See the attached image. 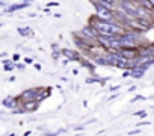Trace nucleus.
I'll list each match as a JSON object with an SVG mask.
<instances>
[{
	"instance_id": "f257e3e1",
	"label": "nucleus",
	"mask_w": 154,
	"mask_h": 136,
	"mask_svg": "<svg viewBox=\"0 0 154 136\" xmlns=\"http://www.w3.org/2000/svg\"><path fill=\"white\" fill-rule=\"evenodd\" d=\"M89 24L97 30L98 36L112 38V36H115V35H121L122 32H125L124 27H122L119 23H116L115 20H112V21H104V20L97 18L95 15L89 18Z\"/></svg>"
},
{
	"instance_id": "f03ea898",
	"label": "nucleus",
	"mask_w": 154,
	"mask_h": 136,
	"mask_svg": "<svg viewBox=\"0 0 154 136\" xmlns=\"http://www.w3.org/2000/svg\"><path fill=\"white\" fill-rule=\"evenodd\" d=\"M92 3H94V6H95V17H97V18L104 20V21H112V20H115V18H113V9L106 8V6H103V5L94 2V0H92Z\"/></svg>"
},
{
	"instance_id": "7ed1b4c3",
	"label": "nucleus",
	"mask_w": 154,
	"mask_h": 136,
	"mask_svg": "<svg viewBox=\"0 0 154 136\" xmlns=\"http://www.w3.org/2000/svg\"><path fill=\"white\" fill-rule=\"evenodd\" d=\"M75 35L80 36V38H85V39H91V41H95L97 36H98L97 30H95L91 24H86L85 27H82V30H79Z\"/></svg>"
},
{
	"instance_id": "20e7f679",
	"label": "nucleus",
	"mask_w": 154,
	"mask_h": 136,
	"mask_svg": "<svg viewBox=\"0 0 154 136\" xmlns=\"http://www.w3.org/2000/svg\"><path fill=\"white\" fill-rule=\"evenodd\" d=\"M60 53L66 57V60H77V62H79V59L82 57V54L77 50H74V48H62Z\"/></svg>"
},
{
	"instance_id": "39448f33",
	"label": "nucleus",
	"mask_w": 154,
	"mask_h": 136,
	"mask_svg": "<svg viewBox=\"0 0 154 136\" xmlns=\"http://www.w3.org/2000/svg\"><path fill=\"white\" fill-rule=\"evenodd\" d=\"M36 92H38V88H29V89L23 91V92H21V95H20V101H21V103H24V101L35 100Z\"/></svg>"
},
{
	"instance_id": "423d86ee",
	"label": "nucleus",
	"mask_w": 154,
	"mask_h": 136,
	"mask_svg": "<svg viewBox=\"0 0 154 136\" xmlns=\"http://www.w3.org/2000/svg\"><path fill=\"white\" fill-rule=\"evenodd\" d=\"M137 54L140 57H149V56H154V48L151 44L148 45H139L137 47Z\"/></svg>"
},
{
	"instance_id": "0eeeda50",
	"label": "nucleus",
	"mask_w": 154,
	"mask_h": 136,
	"mask_svg": "<svg viewBox=\"0 0 154 136\" xmlns=\"http://www.w3.org/2000/svg\"><path fill=\"white\" fill-rule=\"evenodd\" d=\"M118 54L125 57V59H133V57H137V48H119L118 50Z\"/></svg>"
},
{
	"instance_id": "6e6552de",
	"label": "nucleus",
	"mask_w": 154,
	"mask_h": 136,
	"mask_svg": "<svg viewBox=\"0 0 154 136\" xmlns=\"http://www.w3.org/2000/svg\"><path fill=\"white\" fill-rule=\"evenodd\" d=\"M2 104H3L6 109H15L17 106L21 104V101H20V98H17V97H6V98L2 101Z\"/></svg>"
},
{
	"instance_id": "1a4fd4ad",
	"label": "nucleus",
	"mask_w": 154,
	"mask_h": 136,
	"mask_svg": "<svg viewBox=\"0 0 154 136\" xmlns=\"http://www.w3.org/2000/svg\"><path fill=\"white\" fill-rule=\"evenodd\" d=\"M145 71L146 70H143L142 66H134V68H130V70H128L130 77H133V79H142L145 76Z\"/></svg>"
},
{
	"instance_id": "9d476101",
	"label": "nucleus",
	"mask_w": 154,
	"mask_h": 136,
	"mask_svg": "<svg viewBox=\"0 0 154 136\" xmlns=\"http://www.w3.org/2000/svg\"><path fill=\"white\" fill-rule=\"evenodd\" d=\"M29 3L24 2V3H15V5H11V6H5V12L6 14H11V12H15V11H21L24 8H27Z\"/></svg>"
},
{
	"instance_id": "9b49d317",
	"label": "nucleus",
	"mask_w": 154,
	"mask_h": 136,
	"mask_svg": "<svg viewBox=\"0 0 154 136\" xmlns=\"http://www.w3.org/2000/svg\"><path fill=\"white\" fill-rule=\"evenodd\" d=\"M38 106H39V103L35 101V100H30V101H24V103H21V107L24 109V112H35V110L38 109Z\"/></svg>"
},
{
	"instance_id": "f8f14e48",
	"label": "nucleus",
	"mask_w": 154,
	"mask_h": 136,
	"mask_svg": "<svg viewBox=\"0 0 154 136\" xmlns=\"http://www.w3.org/2000/svg\"><path fill=\"white\" fill-rule=\"evenodd\" d=\"M47 97H50V89H45V88H38V92H36L35 101L41 103V101H42V100H45Z\"/></svg>"
},
{
	"instance_id": "ddd939ff",
	"label": "nucleus",
	"mask_w": 154,
	"mask_h": 136,
	"mask_svg": "<svg viewBox=\"0 0 154 136\" xmlns=\"http://www.w3.org/2000/svg\"><path fill=\"white\" fill-rule=\"evenodd\" d=\"M115 66L116 68H121V70H128V59L119 56L118 60H116V63H115Z\"/></svg>"
},
{
	"instance_id": "4468645a",
	"label": "nucleus",
	"mask_w": 154,
	"mask_h": 136,
	"mask_svg": "<svg viewBox=\"0 0 154 136\" xmlns=\"http://www.w3.org/2000/svg\"><path fill=\"white\" fill-rule=\"evenodd\" d=\"M18 33H20L21 36H26V38H32V36H33V30H32L29 26L18 27Z\"/></svg>"
},
{
	"instance_id": "2eb2a0df",
	"label": "nucleus",
	"mask_w": 154,
	"mask_h": 136,
	"mask_svg": "<svg viewBox=\"0 0 154 136\" xmlns=\"http://www.w3.org/2000/svg\"><path fill=\"white\" fill-rule=\"evenodd\" d=\"M94 2L106 6V8H110V9H115L116 8V0H94Z\"/></svg>"
},
{
	"instance_id": "dca6fc26",
	"label": "nucleus",
	"mask_w": 154,
	"mask_h": 136,
	"mask_svg": "<svg viewBox=\"0 0 154 136\" xmlns=\"http://www.w3.org/2000/svg\"><path fill=\"white\" fill-rule=\"evenodd\" d=\"M79 62L82 63V66L88 68V70H91V73H94V68H95V65H94L92 62H89V60H86V59H83V57H80V59H79Z\"/></svg>"
},
{
	"instance_id": "f3484780",
	"label": "nucleus",
	"mask_w": 154,
	"mask_h": 136,
	"mask_svg": "<svg viewBox=\"0 0 154 136\" xmlns=\"http://www.w3.org/2000/svg\"><path fill=\"white\" fill-rule=\"evenodd\" d=\"M3 68H5V71H12L14 68H15V63L11 60L9 63H6V65H3Z\"/></svg>"
},
{
	"instance_id": "a211bd4d",
	"label": "nucleus",
	"mask_w": 154,
	"mask_h": 136,
	"mask_svg": "<svg viewBox=\"0 0 154 136\" xmlns=\"http://www.w3.org/2000/svg\"><path fill=\"white\" fill-rule=\"evenodd\" d=\"M139 100H145V97H142V95H136L134 98L130 100V103H136V101H139Z\"/></svg>"
},
{
	"instance_id": "6ab92c4d",
	"label": "nucleus",
	"mask_w": 154,
	"mask_h": 136,
	"mask_svg": "<svg viewBox=\"0 0 154 136\" xmlns=\"http://www.w3.org/2000/svg\"><path fill=\"white\" fill-rule=\"evenodd\" d=\"M59 56H60V51H59V50H57V51L54 50V51H53V54H51V57H53L54 60H56V59H59Z\"/></svg>"
},
{
	"instance_id": "aec40b11",
	"label": "nucleus",
	"mask_w": 154,
	"mask_h": 136,
	"mask_svg": "<svg viewBox=\"0 0 154 136\" xmlns=\"http://www.w3.org/2000/svg\"><path fill=\"white\" fill-rule=\"evenodd\" d=\"M134 115H137V116H142V118H145V116H146V112H145V110H139V112H136Z\"/></svg>"
},
{
	"instance_id": "412c9836",
	"label": "nucleus",
	"mask_w": 154,
	"mask_h": 136,
	"mask_svg": "<svg viewBox=\"0 0 154 136\" xmlns=\"http://www.w3.org/2000/svg\"><path fill=\"white\" fill-rule=\"evenodd\" d=\"M15 66L18 68V70H21V71H23V70H26V63H17Z\"/></svg>"
},
{
	"instance_id": "4be33fe9",
	"label": "nucleus",
	"mask_w": 154,
	"mask_h": 136,
	"mask_svg": "<svg viewBox=\"0 0 154 136\" xmlns=\"http://www.w3.org/2000/svg\"><path fill=\"white\" fill-rule=\"evenodd\" d=\"M119 97V94H112L109 98H107V101H112V100H115V98H118Z\"/></svg>"
},
{
	"instance_id": "5701e85b",
	"label": "nucleus",
	"mask_w": 154,
	"mask_h": 136,
	"mask_svg": "<svg viewBox=\"0 0 154 136\" xmlns=\"http://www.w3.org/2000/svg\"><path fill=\"white\" fill-rule=\"evenodd\" d=\"M137 133H140V130H139V127H137L136 130H130V131H128V134H137Z\"/></svg>"
},
{
	"instance_id": "b1692460",
	"label": "nucleus",
	"mask_w": 154,
	"mask_h": 136,
	"mask_svg": "<svg viewBox=\"0 0 154 136\" xmlns=\"http://www.w3.org/2000/svg\"><path fill=\"white\" fill-rule=\"evenodd\" d=\"M149 124H151V122H149V121H145V122H139V124H137V127H139V128H140V127H142V125H149Z\"/></svg>"
},
{
	"instance_id": "393cba45",
	"label": "nucleus",
	"mask_w": 154,
	"mask_h": 136,
	"mask_svg": "<svg viewBox=\"0 0 154 136\" xmlns=\"http://www.w3.org/2000/svg\"><path fill=\"white\" fill-rule=\"evenodd\" d=\"M59 131H53V133H44V136H57Z\"/></svg>"
},
{
	"instance_id": "a878e982",
	"label": "nucleus",
	"mask_w": 154,
	"mask_h": 136,
	"mask_svg": "<svg viewBox=\"0 0 154 136\" xmlns=\"http://www.w3.org/2000/svg\"><path fill=\"white\" fill-rule=\"evenodd\" d=\"M24 63H27V65H29V63H33V60H32L30 57H24Z\"/></svg>"
},
{
	"instance_id": "bb28decb",
	"label": "nucleus",
	"mask_w": 154,
	"mask_h": 136,
	"mask_svg": "<svg viewBox=\"0 0 154 136\" xmlns=\"http://www.w3.org/2000/svg\"><path fill=\"white\" fill-rule=\"evenodd\" d=\"M18 59H20V54H14L12 56V62H17Z\"/></svg>"
},
{
	"instance_id": "cd10ccee",
	"label": "nucleus",
	"mask_w": 154,
	"mask_h": 136,
	"mask_svg": "<svg viewBox=\"0 0 154 136\" xmlns=\"http://www.w3.org/2000/svg\"><path fill=\"white\" fill-rule=\"evenodd\" d=\"M130 76V73H128V70H125V73H122V77H128Z\"/></svg>"
},
{
	"instance_id": "c85d7f7f",
	"label": "nucleus",
	"mask_w": 154,
	"mask_h": 136,
	"mask_svg": "<svg viewBox=\"0 0 154 136\" xmlns=\"http://www.w3.org/2000/svg\"><path fill=\"white\" fill-rule=\"evenodd\" d=\"M119 88H121V85H118V86H112L110 91H116V89H119Z\"/></svg>"
},
{
	"instance_id": "c756f323",
	"label": "nucleus",
	"mask_w": 154,
	"mask_h": 136,
	"mask_svg": "<svg viewBox=\"0 0 154 136\" xmlns=\"http://www.w3.org/2000/svg\"><path fill=\"white\" fill-rule=\"evenodd\" d=\"M134 89H136V86H130V88H128V92H133Z\"/></svg>"
},
{
	"instance_id": "7c9ffc66",
	"label": "nucleus",
	"mask_w": 154,
	"mask_h": 136,
	"mask_svg": "<svg viewBox=\"0 0 154 136\" xmlns=\"http://www.w3.org/2000/svg\"><path fill=\"white\" fill-rule=\"evenodd\" d=\"M35 68H36V70L39 71V70H41V65H39V63H35Z\"/></svg>"
},
{
	"instance_id": "2f4dec72",
	"label": "nucleus",
	"mask_w": 154,
	"mask_h": 136,
	"mask_svg": "<svg viewBox=\"0 0 154 136\" xmlns=\"http://www.w3.org/2000/svg\"><path fill=\"white\" fill-rule=\"evenodd\" d=\"M30 133H32V131H30V130H27V131L24 133V136H30Z\"/></svg>"
},
{
	"instance_id": "473e14b6",
	"label": "nucleus",
	"mask_w": 154,
	"mask_h": 136,
	"mask_svg": "<svg viewBox=\"0 0 154 136\" xmlns=\"http://www.w3.org/2000/svg\"><path fill=\"white\" fill-rule=\"evenodd\" d=\"M0 6H3V8H5V2H3V0H0Z\"/></svg>"
},
{
	"instance_id": "72a5a7b5",
	"label": "nucleus",
	"mask_w": 154,
	"mask_h": 136,
	"mask_svg": "<svg viewBox=\"0 0 154 136\" xmlns=\"http://www.w3.org/2000/svg\"><path fill=\"white\" fill-rule=\"evenodd\" d=\"M8 136H15V134H14V133H11V134H8Z\"/></svg>"
},
{
	"instance_id": "f704fd0d",
	"label": "nucleus",
	"mask_w": 154,
	"mask_h": 136,
	"mask_svg": "<svg viewBox=\"0 0 154 136\" xmlns=\"http://www.w3.org/2000/svg\"><path fill=\"white\" fill-rule=\"evenodd\" d=\"M0 27H2V23H0Z\"/></svg>"
},
{
	"instance_id": "c9c22d12",
	"label": "nucleus",
	"mask_w": 154,
	"mask_h": 136,
	"mask_svg": "<svg viewBox=\"0 0 154 136\" xmlns=\"http://www.w3.org/2000/svg\"><path fill=\"white\" fill-rule=\"evenodd\" d=\"M133 2H136V0H133Z\"/></svg>"
}]
</instances>
